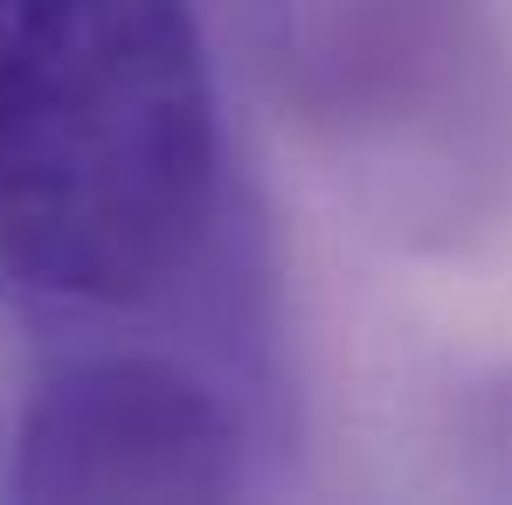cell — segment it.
<instances>
[{"label": "cell", "mask_w": 512, "mask_h": 505, "mask_svg": "<svg viewBox=\"0 0 512 505\" xmlns=\"http://www.w3.org/2000/svg\"><path fill=\"white\" fill-rule=\"evenodd\" d=\"M14 7H21V0H0V42H7V28H14Z\"/></svg>", "instance_id": "obj_3"}, {"label": "cell", "mask_w": 512, "mask_h": 505, "mask_svg": "<svg viewBox=\"0 0 512 505\" xmlns=\"http://www.w3.org/2000/svg\"><path fill=\"white\" fill-rule=\"evenodd\" d=\"M222 118L194 0H21L0 42V277L139 305L194 263Z\"/></svg>", "instance_id": "obj_1"}, {"label": "cell", "mask_w": 512, "mask_h": 505, "mask_svg": "<svg viewBox=\"0 0 512 505\" xmlns=\"http://www.w3.org/2000/svg\"><path fill=\"white\" fill-rule=\"evenodd\" d=\"M7 485L21 499H229L243 429L180 360L84 353L28 395Z\"/></svg>", "instance_id": "obj_2"}]
</instances>
